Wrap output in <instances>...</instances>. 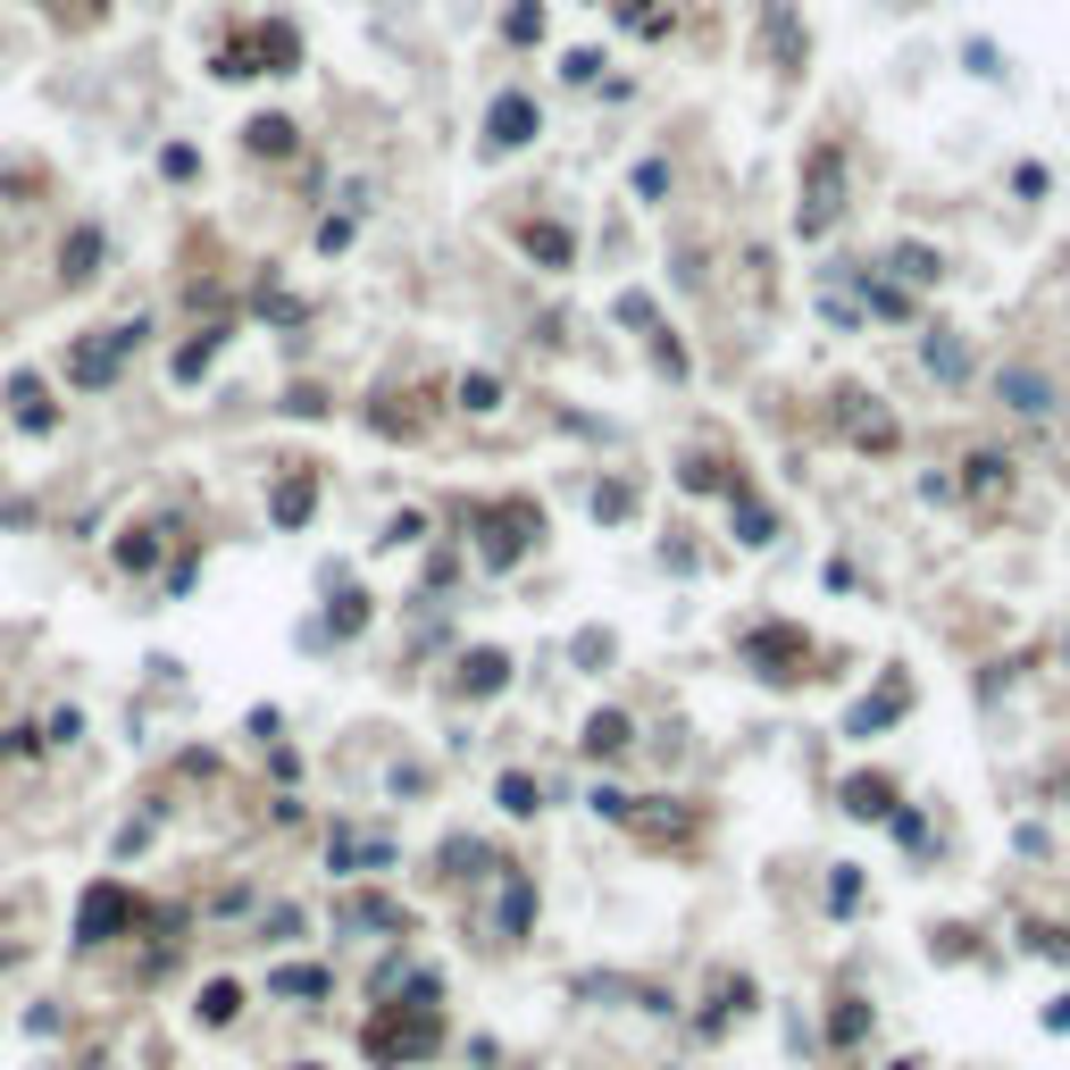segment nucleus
<instances>
[{
  "mask_svg": "<svg viewBox=\"0 0 1070 1070\" xmlns=\"http://www.w3.org/2000/svg\"><path fill=\"white\" fill-rule=\"evenodd\" d=\"M427 1046H435V1012H427V1004H411V1012H394V1020H376V1029H368L376 1062H411V1053H427Z\"/></svg>",
  "mask_w": 1070,
  "mask_h": 1070,
  "instance_id": "obj_1",
  "label": "nucleus"
},
{
  "mask_svg": "<svg viewBox=\"0 0 1070 1070\" xmlns=\"http://www.w3.org/2000/svg\"><path fill=\"white\" fill-rule=\"evenodd\" d=\"M585 745H594V752H620V745H627V719H620V711H602L594 728H585Z\"/></svg>",
  "mask_w": 1070,
  "mask_h": 1070,
  "instance_id": "obj_13",
  "label": "nucleus"
},
{
  "mask_svg": "<svg viewBox=\"0 0 1070 1070\" xmlns=\"http://www.w3.org/2000/svg\"><path fill=\"white\" fill-rule=\"evenodd\" d=\"M126 912H134V903L117 895V886H93V895H84V937H110V928L126 921Z\"/></svg>",
  "mask_w": 1070,
  "mask_h": 1070,
  "instance_id": "obj_5",
  "label": "nucleus"
},
{
  "mask_svg": "<svg viewBox=\"0 0 1070 1070\" xmlns=\"http://www.w3.org/2000/svg\"><path fill=\"white\" fill-rule=\"evenodd\" d=\"M502 811H536V787H527V778H519V770H510V778H502Z\"/></svg>",
  "mask_w": 1070,
  "mask_h": 1070,
  "instance_id": "obj_19",
  "label": "nucleus"
},
{
  "mask_svg": "<svg viewBox=\"0 0 1070 1070\" xmlns=\"http://www.w3.org/2000/svg\"><path fill=\"white\" fill-rule=\"evenodd\" d=\"M536 25H544V18H536V0H519V9H510V42H536Z\"/></svg>",
  "mask_w": 1070,
  "mask_h": 1070,
  "instance_id": "obj_20",
  "label": "nucleus"
},
{
  "mask_svg": "<svg viewBox=\"0 0 1070 1070\" xmlns=\"http://www.w3.org/2000/svg\"><path fill=\"white\" fill-rule=\"evenodd\" d=\"M93 260H101V235H93V226L67 235V277H93Z\"/></svg>",
  "mask_w": 1070,
  "mask_h": 1070,
  "instance_id": "obj_12",
  "label": "nucleus"
},
{
  "mask_svg": "<svg viewBox=\"0 0 1070 1070\" xmlns=\"http://www.w3.org/2000/svg\"><path fill=\"white\" fill-rule=\"evenodd\" d=\"M9 402H18V427H51V394H42V385H34V376H18V385H9Z\"/></svg>",
  "mask_w": 1070,
  "mask_h": 1070,
  "instance_id": "obj_7",
  "label": "nucleus"
},
{
  "mask_svg": "<svg viewBox=\"0 0 1070 1070\" xmlns=\"http://www.w3.org/2000/svg\"><path fill=\"white\" fill-rule=\"evenodd\" d=\"M486 134H494V150L536 143V101H527V93H502V101L486 110Z\"/></svg>",
  "mask_w": 1070,
  "mask_h": 1070,
  "instance_id": "obj_3",
  "label": "nucleus"
},
{
  "mask_svg": "<svg viewBox=\"0 0 1070 1070\" xmlns=\"http://www.w3.org/2000/svg\"><path fill=\"white\" fill-rule=\"evenodd\" d=\"M519 243L536 251V260H544V268H569V251H578V243H569V235H561V226H519Z\"/></svg>",
  "mask_w": 1070,
  "mask_h": 1070,
  "instance_id": "obj_6",
  "label": "nucleus"
},
{
  "mask_svg": "<svg viewBox=\"0 0 1070 1070\" xmlns=\"http://www.w3.org/2000/svg\"><path fill=\"white\" fill-rule=\"evenodd\" d=\"M494 402H502L494 376H460V411H494Z\"/></svg>",
  "mask_w": 1070,
  "mask_h": 1070,
  "instance_id": "obj_14",
  "label": "nucleus"
},
{
  "mask_svg": "<svg viewBox=\"0 0 1070 1070\" xmlns=\"http://www.w3.org/2000/svg\"><path fill=\"white\" fill-rule=\"evenodd\" d=\"M1004 469H1012L1004 451H978V460H970V486H1004Z\"/></svg>",
  "mask_w": 1070,
  "mask_h": 1070,
  "instance_id": "obj_16",
  "label": "nucleus"
},
{
  "mask_svg": "<svg viewBox=\"0 0 1070 1070\" xmlns=\"http://www.w3.org/2000/svg\"><path fill=\"white\" fill-rule=\"evenodd\" d=\"M886 268H903L912 284H937V277H945V260H937L928 243H895V260H886Z\"/></svg>",
  "mask_w": 1070,
  "mask_h": 1070,
  "instance_id": "obj_8",
  "label": "nucleus"
},
{
  "mask_svg": "<svg viewBox=\"0 0 1070 1070\" xmlns=\"http://www.w3.org/2000/svg\"><path fill=\"white\" fill-rule=\"evenodd\" d=\"M1012 193H1020V201H1046L1053 176H1046V168H1020V176H1012Z\"/></svg>",
  "mask_w": 1070,
  "mask_h": 1070,
  "instance_id": "obj_18",
  "label": "nucleus"
},
{
  "mask_svg": "<svg viewBox=\"0 0 1070 1070\" xmlns=\"http://www.w3.org/2000/svg\"><path fill=\"white\" fill-rule=\"evenodd\" d=\"M251 150H268V159L293 150V117H251Z\"/></svg>",
  "mask_w": 1070,
  "mask_h": 1070,
  "instance_id": "obj_10",
  "label": "nucleus"
},
{
  "mask_svg": "<svg viewBox=\"0 0 1070 1070\" xmlns=\"http://www.w3.org/2000/svg\"><path fill=\"white\" fill-rule=\"evenodd\" d=\"M736 527H745V544H770V519H761V502H736Z\"/></svg>",
  "mask_w": 1070,
  "mask_h": 1070,
  "instance_id": "obj_17",
  "label": "nucleus"
},
{
  "mask_svg": "<svg viewBox=\"0 0 1070 1070\" xmlns=\"http://www.w3.org/2000/svg\"><path fill=\"white\" fill-rule=\"evenodd\" d=\"M996 394H1004V411H1012V418H1053V376L1046 368H1004Z\"/></svg>",
  "mask_w": 1070,
  "mask_h": 1070,
  "instance_id": "obj_2",
  "label": "nucleus"
},
{
  "mask_svg": "<svg viewBox=\"0 0 1070 1070\" xmlns=\"http://www.w3.org/2000/svg\"><path fill=\"white\" fill-rule=\"evenodd\" d=\"M921 352H928V368H937L945 385H962V376H970V352H962V326H928V335H921Z\"/></svg>",
  "mask_w": 1070,
  "mask_h": 1070,
  "instance_id": "obj_4",
  "label": "nucleus"
},
{
  "mask_svg": "<svg viewBox=\"0 0 1070 1070\" xmlns=\"http://www.w3.org/2000/svg\"><path fill=\"white\" fill-rule=\"evenodd\" d=\"M845 803L870 820V811H886V787H879V778H853V787H845Z\"/></svg>",
  "mask_w": 1070,
  "mask_h": 1070,
  "instance_id": "obj_15",
  "label": "nucleus"
},
{
  "mask_svg": "<svg viewBox=\"0 0 1070 1070\" xmlns=\"http://www.w3.org/2000/svg\"><path fill=\"white\" fill-rule=\"evenodd\" d=\"M310 510H319V486H310V477L277 486V519H284V527H293V519H310Z\"/></svg>",
  "mask_w": 1070,
  "mask_h": 1070,
  "instance_id": "obj_9",
  "label": "nucleus"
},
{
  "mask_svg": "<svg viewBox=\"0 0 1070 1070\" xmlns=\"http://www.w3.org/2000/svg\"><path fill=\"white\" fill-rule=\"evenodd\" d=\"M502 677H510L502 653H469V677H460V686H469V695H486V686H502Z\"/></svg>",
  "mask_w": 1070,
  "mask_h": 1070,
  "instance_id": "obj_11",
  "label": "nucleus"
}]
</instances>
